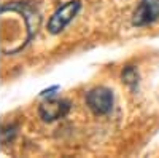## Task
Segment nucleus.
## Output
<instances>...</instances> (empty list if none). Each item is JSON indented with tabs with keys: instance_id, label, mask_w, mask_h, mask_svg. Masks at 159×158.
<instances>
[{
	"instance_id": "1",
	"label": "nucleus",
	"mask_w": 159,
	"mask_h": 158,
	"mask_svg": "<svg viewBox=\"0 0 159 158\" xmlns=\"http://www.w3.org/2000/svg\"><path fill=\"white\" fill-rule=\"evenodd\" d=\"M80 8H81V2H80V0H70V2L61 5L54 13H52V16L49 18L48 31L51 34L62 32L65 29V26L76 16V13L80 11Z\"/></svg>"
},
{
	"instance_id": "2",
	"label": "nucleus",
	"mask_w": 159,
	"mask_h": 158,
	"mask_svg": "<svg viewBox=\"0 0 159 158\" xmlns=\"http://www.w3.org/2000/svg\"><path fill=\"white\" fill-rule=\"evenodd\" d=\"M86 104L96 115L108 113L113 109V93H111V89L105 88V86L92 88L86 94Z\"/></svg>"
},
{
	"instance_id": "3",
	"label": "nucleus",
	"mask_w": 159,
	"mask_h": 158,
	"mask_svg": "<svg viewBox=\"0 0 159 158\" xmlns=\"http://www.w3.org/2000/svg\"><path fill=\"white\" fill-rule=\"evenodd\" d=\"M159 18V0H140L137 10L132 16V24L134 26H147L154 22Z\"/></svg>"
},
{
	"instance_id": "4",
	"label": "nucleus",
	"mask_w": 159,
	"mask_h": 158,
	"mask_svg": "<svg viewBox=\"0 0 159 158\" xmlns=\"http://www.w3.org/2000/svg\"><path fill=\"white\" fill-rule=\"evenodd\" d=\"M70 110V102L65 99H48L38 109L40 117L45 122H54L59 118H64Z\"/></svg>"
},
{
	"instance_id": "5",
	"label": "nucleus",
	"mask_w": 159,
	"mask_h": 158,
	"mask_svg": "<svg viewBox=\"0 0 159 158\" xmlns=\"http://www.w3.org/2000/svg\"><path fill=\"white\" fill-rule=\"evenodd\" d=\"M123 82L126 85H129L130 88H135L139 85V72L135 67H132V65H129V67H126L123 70Z\"/></svg>"
}]
</instances>
